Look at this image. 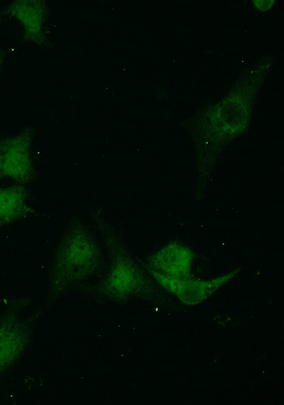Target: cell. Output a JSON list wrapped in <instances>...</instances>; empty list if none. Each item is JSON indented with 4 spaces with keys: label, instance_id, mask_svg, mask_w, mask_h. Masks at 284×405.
Wrapping results in <instances>:
<instances>
[{
    "label": "cell",
    "instance_id": "6da1fadb",
    "mask_svg": "<svg viewBox=\"0 0 284 405\" xmlns=\"http://www.w3.org/2000/svg\"><path fill=\"white\" fill-rule=\"evenodd\" d=\"M26 209V195L21 185L0 186V227L21 219Z\"/></svg>",
    "mask_w": 284,
    "mask_h": 405
}]
</instances>
